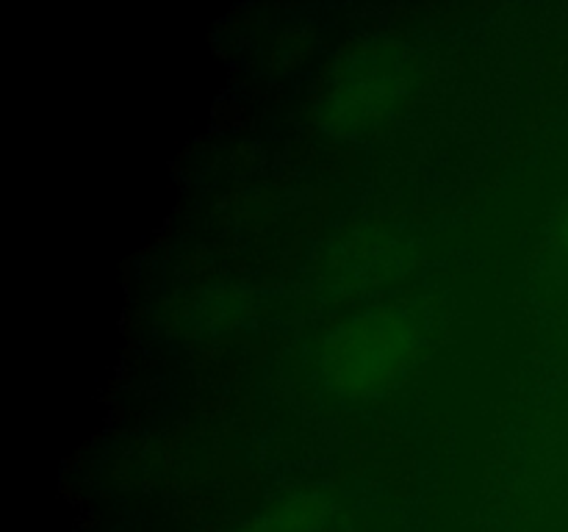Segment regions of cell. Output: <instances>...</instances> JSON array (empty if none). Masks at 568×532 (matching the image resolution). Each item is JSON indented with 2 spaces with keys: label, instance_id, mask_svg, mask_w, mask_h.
Segmentation results:
<instances>
[{
  "label": "cell",
  "instance_id": "1",
  "mask_svg": "<svg viewBox=\"0 0 568 532\" xmlns=\"http://www.w3.org/2000/svg\"><path fill=\"white\" fill-rule=\"evenodd\" d=\"M566 236H568V225H566Z\"/></svg>",
  "mask_w": 568,
  "mask_h": 532
}]
</instances>
